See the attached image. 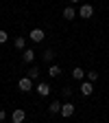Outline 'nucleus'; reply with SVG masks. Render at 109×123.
Returning a JSON list of instances; mask_svg holds the SVG:
<instances>
[{
	"label": "nucleus",
	"mask_w": 109,
	"mask_h": 123,
	"mask_svg": "<svg viewBox=\"0 0 109 123\" xmlns=\"http://www.w3.org/2000/svg\"><path fill=\"white\" fill-rule=\"evenodd\" d=\"M61 117H66V119H70L72 114H74V103L72 101H66V103H61V112H59Z\"/></svg>",
	"instance_id": "obj_1"
},
{
	"label": "nucleus",
	"mask_w": 109,
	"mask_h": 123,
	"mask_svg": "<svg viewBox=\"0 0 109 123\" xmlns=\"http://www.w3.org/2000/svg\"><path fill=\"white\" fill-rule=\"evenodd\" d=\"M79 15H81V18H85V20H89L92 15H94V7H92L89 2L81 5V9H79Z\"/></svg>",
	"instance_id": "obj_2"
},
{
	"label": "nucleus",
	"mask_w": 109,
	"mask_h": 123,
	"mask_svg": "<svg viewBox=\"0 0 109 123\" xmlns=\"http://www.w3.org/2000/svg\"><path fill=\"white\" fill-rule=\"evenodd\" d=\"M28 37H31V42H35V44H39V42H44V37H46V33L42 29H33L28 33Z\"/></svg>",
	"instance_id": "obj_3"
},
{
	"label": "nucleus",
	"mask_w": 109,
	"mask_h": 123,
	"mask_svg": "<svg viewBox=\"0 0 109 123\" xmlns=\"http://www.w3.org/2000/svg\"><path fill=\"white\" fill-rule=\"evenodd\" d=\"M24 119H26V112L22 110V108H15V110L11 112V121L13 123H24Z\"/></svg>",
	"instance_id": "obj_4"
},
{
	"label": "nucleus",
	"mask_w": 109,
	"mask_h": 123,
	"mask_svg": "<svg viewBox=\"0 0 109 123\" xmlns=\"http://www.w3.org/2000/svg\"><path fill=\"white\" fill-rule=\"evenodd\" d=\"M18 88L22 92H28V90H33V79H28V77H20V81H18Z\"/></svg>",
	"instance_id": "obj_5"
},
{
	"label": "nucleus",
	"mask_w": 109,
	"mask_h": 123,
	"mask_svg": "<svg viewBox=\"0 0 109 123\" xmlns=\"http://www.w3.org/2000/svg\"><path fill=\"white\" fill-rule=\"evenodd\" d=\"M35 90H37V95H39V97H48V95H50V84L39 81V84L35 86Z\"/></svg>",
	"instance_id": "obj_6"
},
{
	"label": "nucleus",
	"mask_w": 109,
	"mask_h": 123,
	"mask_svg": "<svg viewBox=\"0 0 109 123\" xmlns=\"http://www.w3.org/2000/svg\"><path fill=\"white\" fill-rule=\"evenodd\" d=\"M33 59H35V51L33 49H24L22 51V62H24V64H31Z\"/></svg>",
	"instance_id": "obj_7"
},
{
	"label": "nucleus",
	"mask_w": 109,
	"mask_h": 123,
	"mask_svg": "<svg viewBox=\"0 0 109 123\" xmlns=\"http://www.w3.org/2000/svg\"><path fill=\"white\" fill-rule=\"evenodd\" d=\"M79 88H81V95H83V97H89L92 92H94V86H92V81H83Z\"/></svg>",
	"instance_id": "obj_8"
},
{
	"label": "nucleus",
	"mask_w": 109,
	"mask_h": 123,
	"mask_svg": "<svg viewBox=\"0 0 109 123\" xmlns=\"http://www.w3.org/2000/svg\"><path fill=\"white\" fill-rule=\"evenodd\" d=\"M76 15H79V13H76L74 5H70V7H66V9H63V18H66V20H74Z\"/></svg>",
	"instance_id": "obj_9"
},
{
	"label": "nucleus",
	"mask_w": 109,
	"mask_h": 123,
	"mask_svg": "<svg viewBox=\"0 0 109 123\" xmlns=\"http://www.w3.org/2000/svg\"><path fill=\"white\" fill-rule=\"evenodd\" d=\"M13 46H15V49H20V51H24L26 49V37L24 35H18V37L13 40Z\"/></svg>",
	"instance_id": "obj_10"
},
{
	"label": "nucleus",
	"mask_w": 109,
	"mask_h": 123,
	"mask_svg": "<svg viewBox=\"0 0 109 123\" xmlns=\"http://www.w3.org/2000/svg\"><path fill=\"white\" fill-rule=\"evenodd\" d=\"M26 77H28V79H39V68H35V66H31L28 70H26Z\"/></svg>",
	"instance_id": "obj_11"
},
{
	"label": "nucleus",
	"mask_w": 109,
	"mask_h": 123,
	"mask_svg": "<svg viewBox=\"0 0 109 123\" xmlns=\"http://www.w3.org/2000/svg\"><path fill=\"white\" fill-rule=\"evenodd\" d=\"M48 75L52 77V79H57V77L61 75V68H59V64H50V68H48Z\"/></svg>",
	"instance_id": "obj_12"
},
{
	"label": "nucleus",
	"mask_w": 109,
	"mask_h": 123,
	"mask_svg": "<svg viewBox=\"0 0 109 123\" xmlns=\"http://www.w3.org/2000/svg\"><path fill=\"white\" fill-rule=\"evenodd\" d=\"M83 77H85V70H83V68H72V79L81 81Z\"/></svg>",
	"instance_id": "obj_13"
},
{
	"label": "nucleus",
	"mask_w": 109,
	"mask_h": 123,
	"mask_svg": "<svg viewBox=\"0 0 109 123\" xmlns=\"http://www.w3.org/2000/svg\"><path fill=\"white\" fill-rule=\"evenodd\" d=\"M48 112H50V114H57V112H61V103H59V101H52V103H48Z\"/></svg>",
	"instance_id": "obj_14"
},
{
	"label": "nucleus",
	"mask_w": 109,
	"mask_h": 123,
	"mask_svg": "<svg viewBox=\"0 0 109 123\" xmlns=\"http://www.w3.org/2000/svg\"><path fill=\"white\" fill-rule=\"evenodd\" d=\"M85 77H87V81L94 84V81L98 79V73H96V70H87V73H85Z\"/></svg>",
	"instance_id": "obj_15"
},
{
	"label": "nucleus",
	"mask_w": 109,
	"mask_h": 123,
	"mask_svg": "<svg viewBox=\"0 0 109 123\" xmlns=\"http://www.w3.org/2000/svg\"><path fill=\"white\" fill-rule=\"evenodd\" d=\"M52 57H55V51H52V49H46V51H44V59H46V62H52Z\"/></svg>",
	"instance_id": "obj_16"
},
{
	"label": "nucleus",
	"mask_w": 109,
	"mask_h": 123,
	"mask_svg": "<svg viewBox=\"0 0 109 123\" xmlns=\"http://www.w3.org/2000/svg\"><path fill=\"white\" fill-rule=\"evenodd\" d=\"M9 40V33H7V31H2V29H0V44H5Z\"/></svg>",
	"instance_id": "obj_17"
},
{
	"label": "nucleus",
	"mask_w": 109,
	"mask_h": 123,
	"mask_svg": "<svg viewBox=\"0 0 109 123\" xmlns=\"http://www.w3.org/2000/svg\"><path fill=\"white\" fill-rule=\"evenodd\" d=\"M61 92H63V97H70V95H72V88H68V86H66Z\"/></svg>",
	"instance_id": "obj_18"
},
{
	"label": "nucleus",
	"mask_w": 109,
	"mask_h": 123,
	"mask_svg": "<svg viewBox=\"0 0 109 123\" xmlns=\"http://www.w3.org/2000/svg\"><path fill=\"white\" fill-rule=\"evenodd\" d=\"M5 119H7V112H5V110H0V123H2Z\"/></svg>",
	"instance_id": "obj_19"
},
{
	"label": "nucleus",
	"mask_w": 109,
	"mask_h": 123,
	"mask_svg": "<svg viewBox=\"0 0 109 123\" xmlns=\"http://www.w3.org/2000/svg\"><path fill=\"white\" fill-rule=\"evenodd\" d=\"M70 2H72V5H76V2H81V0H70Z\"/></svg>",
	"instance_id": "obj_20"
}]
</instances>
